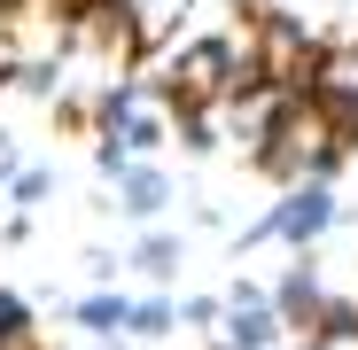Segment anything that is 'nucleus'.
Here are the masks:
<instances>
[{"label": "nucleus", "instance_id": "nucleus-11", "mask_svg": "<svg viewBox=\"0 0 358 350\" xmlns=\"http://www.w3.org/2000/svg\"><path fill=\"white\" fill-rule=\"evenodd\" d=\"M171 327H179V304L171 296H141L133 304V335H171Z\"/></svg>", "mask_w": 358, "mask_h": 350}, {"label": "nucleus", "instance_id": "nucleus-2", "mask_svg": "<svg viewBox=\"0 0 358 350\" xmlns=\"http://www.w3.org/2000/svg\"><path fill=\"white\" fill-rule=\"evenodd\" d=\"M265 226L280 233L288 249H312L320 233L335 226V195H327V180H296V187L273 203V218H265Z\"/></svg>", "mask_w": 358, "mask_h": 350}, {"label": "nucleus", "instance_id": "nucleus-9", "mask_svg": "<svg viewBox=\"0 0 358 350\" xmlns=\"http://www.w3.org/2000/svg\"><path fill=\"white\" fill-rule=\"evenodd\" d=\"M133 8V24H141V39H164L179 16H187V0H125Z\"/></svg>", "mask_w": 358, "mask_h": 350}, {"label": "nucleus", "instance_id": "nucleus-6", "mask_svg": "<svg viewBox=\"0 0 358 350\" xmlns=\"http://www.w3.org/2000/svg\"><path fill=\"white\" fill-rule=\"evenodd\" d=\"M71 319H78L86 335H109V342H117V335H133V304L117 296V288H94V296H86Z\"/></svg>", "mask_w": 358, "mask_h": 350}, {"label": "nucleus", "instance_id": "nucleus-1", "mask_svg": "<svg viewBox=\"0 0 358 350\" xmlns=\"http://www.w3.org/2000/svg\"><path fill=\"white\" fill-rule=\"evenodd\" d=\"M350 156V125H343V117L304 86V94H288L280 101V125H273V140H265V171H273V180H327V171Z\"/></svg>", "mask_w": 358, "mask_h": 350}, {"label": "nucleus", "instance_id": "nucleus-8", "mask_svg": "<svg viewBox=\"0 0 358 350\" xmlns=\"http://www.w3.org/2000/svg\"><path fill=\"white\" fill-rule=\"evenodd\" d=\"M133 265H141L148 280H171V272H179V233H148V242L133 249Z\"/></svg>", "mask_w": 358, "mask_h": 350}, {"label": "nucleus", "instance_id": "nucleus-15", "mask_svg": "<svg viewBox=\"0 0 358 350\" xmlns=\"http://www.w3.org/2000/svg\"><path fill=\"white\" fill-rule=\"evenodd\" d=\"M0 71H16V54H8V24H0Z\"/></svg>", "mask_w": 358, "mask_h": 350}, {"label": "nucleus", "instance_id": "nucleus-10", "mask_svg": "<svg viewBox=\"0 0 358 350\" xmlns=\"http://www.w3.org/2000/svg\"><path fill=\"white\" fill-rule=\"evenodd\" d=\"M296 350H358V319L335 304V312H327V327H320V335H304Z\"/></svg>", "mask_w": 358, "mask_h": 350}, {"label": "nucleus", "instance_id": "nucleus-13", "mask_svg": "<svg viewBox=\"0 0 358 350\" xmlns=\"http://www.w3.org/2000/svg\"><path fill=\"white\" fill-rule=\"evenodd\" d=\"M47 195H55V187H47V171H16V203H24V210H39Z\"/></svg>", "mask_w": 358, "mask_h": 350}, {"label": "nucleus", "instance_id": "nucleus-7", "mask_svg": "<svg viewBox=\"0 0 358 350\" xmlns=\"http://www.w3.org/2000/svg\"><path fill=\"white\" fill-rule=\"evenodd\" d=\"M117 203H125L133 218H156V210L171 203V180H164V171H148V163H133L125 180H117Z\"/></svg>", "mask_w": 358, "mask_h": 350}, {"label": "nucleus", "instance_id": "nucleus-5", "mask_svg": "<svg viewBox=\"0 0 358 350\" xmlns=\"http://www.w3.org/2000/svg\"><path fill=\"white\" fill-rule=\"evenodd\" d=\"M226 342L218 350H280V335H288V319L273 312V296H257V304H226Z\"/></svg>", "mask_w": 358, "mask_h": 350}, {"label": "nucleus", "instance_id": "nucleus-3", "mask_svg": "<svg viewBox=\"0 0 358 350\" xmlns=\"http://www.w3.org/2000/svg\"><path fill=\"white\" fill-rule=\"evenodd\" d=\"M273 312L288 319V327H304V335H320L327 327V312H335V296H327V288H320V272L312 265H296L280 288H273Z\"/></svg>", "mask_w": 358, "mask_h": 350}, {"label": "nucleus", "instance_id": "nucleus-12", "mask_svg": "<svg viewBox=\"0 0 358 350\" xmlns=\"http://www.w3.org/2000/svg\"><path fill=\"white\" fill-rule=\"evenodd\" d=\"M8 335H31V312H24V296L0 288V342H8Z\"/></svg>", "mask_w": 358, "mask_h": 350}, {"label": "nucleus", "instance_id": "nucleus-4", "mask_svg": "<svg viewBox=\"0 0 358 350\" xmlns=\"http://www.w3.org/2000/svg\"><path fill=\"white\" fill-rule=\"evenodd\" d=\"M312 94H320V101L343 117V125L358 133V39H350V47H327V54H320V78H312Z\"/></svg>", "mask_w": 358, "mask_h": 350}, {"label": "nucleus", "instance_id": "nucleus-14", "mask_svg": "<svg viewBox=\"0 0 358 350\" xmlns=\"http://www.w3.org/2000/svg\"><path fill=\"white\" fill-rule=\"evenodd\" d=\"M0 350H39V335H8V342H0Z\"/></svg>", "mask_w": 358, "mask_h": 350}]
</instances>
